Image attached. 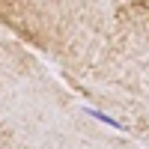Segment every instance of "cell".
<instances>
[{"instance_id": "obj_1", "label": "cell", "mask_w": 149, "mask_h": 149, "mask_svg": "<svg viewBox=\"0 0 149 149\" xmlns=\"http://www.w3.org/2000/svg\"><path fill=\"white\" fill-rule=\"evenodd\" d=\"M86 113H90L93 119H98V122H104V125H110V128H122V122H116L113 116H107V113H102V110H93V107H86Z\"/></svg>"}]
</instances>
